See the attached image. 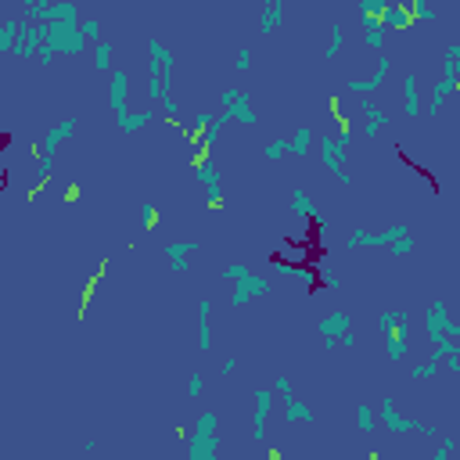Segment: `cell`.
Returning <instances> with one entry per match:
<instances>
[{
  "mask_svg": "<svg viewBox=\"0 0 460 460\" xmlns=\"http://www.w3.org/2000/svg\"><path fill=\"white\" fill-rule=\"evenodd\" d=\"M317 277H320V281H324L327 288H342V281H338V274H331V270H324V266L317 270Z\"/></svg>",
  "mask_w": 460,
  "mask_h": 460,
  "instance_id": "ee69618b",
  "label": "cell"
},
{
  "mask_svg": "<svg viewBox=\"0 0 460 460\" xmlns=\"http://www.w3.org/2000/svg\"><path fill=\"white\" fill-rule=\"evenodd\" d=\"M406 8H410V18H413V22H425V26L435 22V15H438L432 4H425V0H410Z\"/></svg>",
  "mask_w": 460,
  "mask_h": 460,
  "instance_id": "f546056e",
  "label": "cell"
},
{
  "mask_svg": "<svg viewBox=\"0 0 460 460\" xmlns=\"http://www.w3.org/2000/svg\"><path fill=\"white\" fill-rule=\"evenodd\" d=\"M79 29H83V36H87V40L101 44V22H97V18H83V22H79Z\"/></svg>",
  "mask_w": 460,
  "mask_h": 460,
  "instance_id": "f35d334b",
  "label": "cell"
},
{
  "mask_svg": "<svg viewBox=\"0 0 460 460\" xmlns=\"http://www.w3.org/2000/svg\"><path fill=\"white\" fill-rule=\"evenodd\" d=\"M148 58H158L162 65H170V69H173V51L165 47L158 36H151V40H148Z\"/></svg>",
  "mask_w": 460,
  "mask_h": 460,
  "instance_id": "1f68e13d",
  "label": "cell"
},
{
  "mask_svg": "<svg viewBox=\"0 0 460 460\" xmlns=\"http://www.w3.org/2000/svg\"><path fill=\"white\" fill-rule=\"evenodd\" d=\"M356 342H360V338H356V331H345L342 338H338V345H356Z\"/></svg>",
  "mask_w": 460,
  "mask_h": 460,
  "instance_id": "7dc6e473",
  "label": "cell"
},
{
  "mask_svg": "<svg viewBox=\"0 0 460 460\" xmlns=\"http://www.w3.org/2000/svg\"><path fill=\"white\" fill-rule=\"evenodd\" d=\"M345 331H352V317H349V313H342V309H334L331 317H324V320L317 324V334L324 338V349H334V345H338V338H342Z\"/></svg>",
  "mask_w": 460,
  "mask_h": 460,
  "instance_id": "30bf717a",
  "label": "cell"
},
{
  "mask_svg": "<svg viewBox=\"0 0 460 460\" xmlns=\"http://www.w3.org/2000/svg\"><path fill=\"white\" fill-rule=\"evenodd\" d=\"M403 234H410V227H406V223H395V227H388V230H378V234H367V230H352V234L345 238V248H349V252H352V248H392Z\"/></svg>",
  "mask_w": 460,
  "mask_h": 460,
  "instance_id": "3957f363",
  "label": "cell"
},
{
  "mask_svg": "<svg viewBox=\"0 0 460 460\" xmlns=\"http://www.w3.org/2000/svg\"><path fill=\"white\" fill-rule=\"evenodd\" d=\"M195 180L208 191V208H223V183H220V165L208 158V155H202V158H195Z\"/></svg>",
  "mask_w": 460,
  "mask_h": 460,
  "instance_id": "5b68a950",
  "label": "cell"
},
{
  "mask_svg": "<svg viewBox=\"0 0 460 460\" xmlns=\"http://www.w3.org/2000/svg\"><path fill=\"white\" fill-rule=\"evenodd\" d=\"M385 126H388V115L381 108H374L370 97H363V137L374 140V133H381Z\"/></svg>",
  "mask_w": 460,
  "mask_h": 460,
  "instance_id": "2e32d148",
  "label": "cell"
},
{
  "mask_svg": "<svg viewBox=\"0 0 460 460\" xmlns=\"http://www.w3.org/2000/svg\"><path fill=\"white\" fill-rule=\"evenodd\" d=\"M413 248H417V241H413V234H403L400 241H395L388 252L395 256V259H406V256H413Z\"/></svg>",
  "mask_w": 460,
  "mask_h": 460,
  "instance_id": "836d02e7",
  "label": "cell"
},
{
  "mask_svg": "<svg viewBox=\"0 0 460 460\" xmlns=\"http://www.w3.org/2000/svg\"><path fill=\"white\" fill-rule=\"evenodd\" d=\"M388 11V0H360V18H381Z\"/></svg>",
  "mask_w": 460,
  "mask_h": 460,
  "instance_id": "d6a6232c",
  "label": "cell"
},
{
  "mask_svg": "<svg viewBox=\"0 0 460 460\" xmlns=\"http://www.w3.org/2000/svg\"><path fill=\"white\" fill-rule=\"evenodd\" d=\"M406 349H410V320L395 331V334H388V338H385V356H388V363H400L406 356Z\"/></svg>",
  "mask_w": 460,
  "mask_h": 460,
  "instance_id": "9a60e30c",
  "label": "cell"
},
{
  "mask_svg": "<svg viewBox=\"0 0 460 460\" xmlns=\"http://www.w3.org/2000/svg\"><path fill=\"white\" fill-rule=\"evenodd\" d=\"M162 252H165V259L173 263V274H187V256L198 252V241H170Z\"/></svg>",
  "mask_w": 460,
  "mask_h": 460,
  "instance_id": "5bb4252c",
  "label": "cell"
},
{
  "mask_svg": "<svg viewBox=\"0 0 460 460\" xmlns=\"http://www.w3.org/2000/svg\"><path fill=\"white\" fill-rule=\"evenodd\" d=\"M195 428H205V432H220V413H213V410H205V413H198V421H195Z\"/></svg>",
  "mask_w": 460,
  "mask_h": 460,
  "instance_id": "74e56055",
  "label": "cell"
},
{
  "mask_svg": "<svg viewBox=\"0 0 460 460\" xmlns=\"http://www.w3.org/2000/svg\"><path fill=\"white\" fill-rule=\"evenodd\" d=\"M87 51V36H83L79 22H51L44 26V51H40V61L51 65L58 54H83Z\"/></svg>",
  "mask_w": 460,
  "mask_h": 460,
  "instance_id": "6da1fadb",
  "label": "cell"
},
{
  "mask_svg": "<svg viewBox=\"0 0 460 460\" xmlns=\"http://www.w3.org/2000/svg\"><path fill=\"white\" fill-rule=\"evenodd\" d=\"M162 115L173 122V119L180 115V101H176V97H165V101H162Z\"/></svg>",
  "mask_w": 460,
  "mask_h": 460,
  "instance_id": "b9f144b4",
  "label": "cell"
},
{
  "mask_svg": "<svg viewBox=\"0 0 460 460\" xmlns=\"http://www.w3.org/2000/svg\"><path fill=\"white\" fill-rule=\"evenodd\" d=\"M363 44L374 47V51L385 47V26H381V18H363Z\"/></svg>",
  "mask_w": 460,
  "mask_h": 460,
  "instance_id": "7402d4cb",
  "label": "cell"
},
{
  "mask_svg": "<svg viewBox=\"0 0 460 460\" xmlns=\"http://www.w3.org/2000/svg\"><path fill=\"white\" fill-rule=\"evenodd\" d=\"M198 317H202V338H198V345H202V352L205 349H213V302L208 299H202V309H198Z\"/></svg>",
  "mask_w": 460,
  "mask_h": 460,
  "instance_id": "d4e9b609",
  "label": "cell"
},
{
  "mask_svg": "<svg viewBox=\"0 0 460 460\" xmlns=\"http://www.w3.org/2000/svg\"><path fill=\"white\" fill-rule=\"evenodd\" d=\"M446 370H450V374H460V342H457V352L446 360Z\"/></svg>",
  "mask_w": 460,
  "mask_h": 460,
  "instance_id": "bcb514c9",
  "label": "cell"
},
{
  "mask_svg": "<svg viewBox=\"0 0 460 460\" xmlns=\"http://www.w3.org/2000/svg\"><path fill=\"white\" fill-rule=\"evenodd\" d=\"M291 213L295 216H306V220H313L317 227H327V216L317 208V202L309 198V191L306 187H291Z\"/></svg>",
  "mask_w": 460,
  "mask_h": 460,
  "instance_id": "4fadbf2b",
  "label": "cell"
},
{
  "mask_svg": "<svg viewBox=\"0 0 460 460\" xmlns=\"http://www.w3.org/2000/svg\"><path fill=\"white\" fill-rule=\"evenodd\" d=\"M158 220V205L155 202H144V227H151Z\"/></svg>",
  "mask_w": 460,
  "mask_h": 460,
  "instance_id": "f6af8a7d",
  "label": "cell"
},
{
  "mask_svg": "<svg viewBox=\"0 0 460 460\" xmlns=\"http://www.w3.org/2000/svg\"><path fill=\"white\" fill-rule=\"evenodd\" d=\"M284 15H288L284 0H270V4H263V11H259V33H274L284 22Z\"/></svg>",
  "mask_w": 460,
  "mask_h": 460,
  "instance_id": "e0dca14e",
  "label": "cell"
},
{
  "mask_svg": "<svg viewBox=\"0 0 460 460\" xmlns=\"http://www.w3.org/2000/svg\"><path fill=\"white\" fill-rule=\"evenodd\" d=\"M220 104H223V112L234 119V122H241V126H252L256 122V112H252V94H245V90H223L220 94Z\"/></svg>",
  "mask_w": 460,
  "mask_h": 460,
  "instance_id": "8992f818",
  "label": "cell"
},
{
  "mask_svg": "<svg viewBox=\"0 0 460 460\" xmlns=\"http://www.w3.org/2000/svg\"><path fill=\"white\" fill-rule=\"evenodd\" d=\"M342 47H345V29L334 22V26H331V36H327V47H324V58H338Z\"/></svg>",
  "mask_w": 460,
  "mask_h": 460,
  "instance_id": "83f0119b",
  "label": "cell"
},
{
  "mask_svg": "<svg viewBox=\"0 0 460 460\" xmlns=\"http://www.w3.org/2000/svg\"><path fill=\"white\" fill-rule=\"evenodd\" d=\"M406 320H410V317H406L403 309H385V313H381V320H378V327H381V334L388 338V334H395V331H400Z\"/></svg>",
  "mask_w": 460,
  "mask_h": 460,
  "instance_id": "4316f807",
  "label": "cell"
},
{
  "mask_svg": "<svg viewBox=\"0 0 460 460\" xmlns=\"http://www.w3.org/2000/svg\"><path fill=\"white\" fill-rule=\"evenodd\" d=\"M162 112H155V108H148V112H140V115H126V119H115V130L119 133H137V130H144L148 122H155Z\"/></svg>",
  "mask_w": 460,
  "mask_h": 460,
  "instance_id": "44dd1931",
  "label": "cell"
},
{
  "mask_svg": "<svg viewBox=\"0 0 460 460\" xmlns=\"http://www.w3.org/2000/svg\"><path fill=\"white\" fill-rule=\"evenodd\" d=\"M22 29H26V18H18V15L4 18V26H0V51H15Z\"/></svg>",
  "mask_w": 460,
  "mask_h": 460,
  "instance_id": "ac0fdd59",
  "label": "cell"
},
{
  "mask_svg": "<svg viewBox=\"0 0 460 460\" xmlns=\"http://www.w3.org/2000/svg\"><path fill=\"white\" fill-rule=\"evenodd\" d=\"M202 388H205L202 374H191V381H187V395H191V400H198V395H202Z\"/></svg>",
  "mask_w": 460,
  "mask_h": 460,
  "instance_id": "7bdbcfd3",
  "label": "cell"
},
{
  "mask_svg": "<svg viewBox=\"0 0 460 460\" xmlns=\"http://www.w3.org/2000/svg\"><path fill=\"white\" fill-rule=\"evenodd\" d=\"M76 126L79 122L69 115V119H61L58 126H51L47 130V137H44V144H40V158H54V151H58V144H65L72 133H76Z\"/></svg>",
  "mask_w": 460,
  "mask_h": 460,
  "instance_id": "7c38bea8",
  "label": "cell"
},
{
  "mask_svg": "<svg viewBox=\"0 0 460 460\" xmlns=\"http://www.w3.org/2000/svg\"><path fill=\"white\" fill-rule=\"evenodd\" d=\"M413 22V18H410V8L406 4H395V0H388V11L381 15V26L385 29H406Z\"/></svg>",
  "mask_w": 460,
  "mask_h": 460,
  "instance_id": "d6986e66",
  "label": "cell"
},
{
  "mask_svg": "<svg viewBox=\"0 0 460 460\" xmlns=\"http://www.w3.org/2000/svg\"><path fill=\"white\" fill-rule=\"evenodd\" d=\"M388 72H392V61H388V58H378V69H374V76H367V79H349L345 90H349V94H360V97H370V94L385 83Z\"/></svg>",
  "mask_w": 460,
  "mask_h": 460,
  "instance_id": "8fae6325",
  "label": "cell"
},
{
  "mask_svg": "<svg viewBox=\"0 0 460 460\" xmlns=\"http://www.w3.org/2000/svg\"><path fill=\"white\" fill-rule=\"evenodd\" d=\"M270 388H274L284 403H291V400H295V395H291V381L284 378V374H277V378H274V385H270Z\"/></svg>",
  "mask_w": 460,
  "mask_h": 460,
  "instance_id": "ab89813d",
  "label": "cell"
},
{
  "mask_svg": "<svg viewBox=\"0 0 460 460\" xmlns=\"http://www.w3.org/2000/svg\"><path fill=\"white\" fill-rule=\"evenodd\" d=\"M288 148H291V140H288V137H277V140H270L266 148H263V162H281V158L288 155Z\"/></svg>",
  "mask_w": 460,
  "mask_h": 460,
  "instance_id": "f1b7e54d",
  "label": "cell"
},
{
  "mask_svg": "<svg viewBox=\"0 0 460 460\" xmlns=\"http://www.w3.org/2000/svg\"><path fill=\"white\" fill-rule=\"evenodd\" d=\"M356 425H360V432H374V410H370V403L356 406Z\"/></svg>",
  "mask_w": 460,
  "mask_h": 460,
  "instance_id": "e575fe53",
  "label": "cell"
},
{
  "mask_svg": "<svg viewBox=\"0 0 460 460\" xmlns=\"http://www.w3.org/2000/svg\"><path fill=\"white\" fill-rule=\"evenodd\" d=\"M234 370H238V360L227 356V360H223V374H234Z\"/></svg>",
  "mask_w": 460,
  "mask_h": 460,
  "instance_id": "c3c4849f",
  "label": "cell"
},
{
  "mask_svg": "<svg viewBox=\"0 0 460 460\" xmlns=\"http://www.w3.org/2000/svg\"><path fill=\"white\" fill-rule=\"evenodd\" d=\"M403 112L406 115H421V94H417V76H403Z\"/></svg>",
  "mask_w": 460,
  "mask_h": 460,
  "instance_id": "ffe728a7",
  "label": "cell"
},
{
  "mask_svg": "<svg viewBox=\"0 0 460 460\" xmlns=\"http://www.w3.org/2000/svg\"><path fill=\"white\" fill-rule=\"evenodd\" d=\"M381 421L388 425V432H400V435H403V432H421V435H428V438L438 435V428L417 421V417H403L400 410H395V400H392V395H385V400H381Z\"/></svg>",
  "mask_w": 460,
  "mask_h": 460,
  "instance_id": "277c9868",
  "label": "cell"
},
{
  "mask_svg": "<svg viewBox=\"0 0 460 460\" xmlns=\"http://www.w3.org/2000/svg\"><path fill=\"white\" fill-rule=\"evenodd\" d=\"M453 450H457V438H453V435L438 438V450L432 453V460H450V457H453Z\"/></svg>",
  "mask_w": 460,
  "mask_h": 460,
  "instance_id": "d590c367",
  "label": "cell"
},
{
  "mask_svg": "<svg viewBox=\"0 0 460 460\" xmlns=\"http://www.w3.org/2000/svg\"><path fill=\"white\" fill-rule=\"evenodd\" d=\"M284 417H288V425H313L317 421V413H313L306 403H295V400L284 403Z\"/></svg>",
  "mask_w": 460,
  "mask_h": 460,
  "instance_id": "cb8c5ba5",
  "label": "cell"
},
{
  "mask_svg": "<svg viewBox=\"0 0 460 460\" xmlns=\"http://www.w3.org/2000/svg\"><path fill=\"white\" fill-rule=\"evenodd\" d=\"M274 388L270 385H263V388H256V413H252V443H266V417H270V410H274Z\"/></svg>",
  "mask_w": 460,
  "mask_h": 460,
  "instance_id": "9c48e42d",
  "label": "cell"
},
{
  "mask_svg": "<svg viewBox=\"0 0 460 460\" xmlns=\"http://www.w3.org/2000/svg\"><path fill=\"white\" fill-rule=\"evenodd\" d=\"M248 69H252V47H241L234 58V72H248Z\"/></svg>",
  "mask_w": 460,
  "mask_h": 460,
  "instance_id": "60d3db41",
  "label": "cell"
},
{
  "mask_svg": "<svg viewBox=\"0 0 460 460\" xmlns=\"http://www.w3.org/2000/svg\"><path fill=\"white\" fill-rule=\"evenodd\" d=\"M126 94H130V72L115 69V72H112V79H108V104H112L115 119L133 115V112H130V104H126Z\"/></svg>",
  "mask_w": 460,
  "mask_h": 460,
  "instance_id": "ba28073f",
  "label": "cell"
},
{
  "mask_svg": "<svg viewBox=\"0 0 460 460\" xmlns=\"http://www.w3.org/2000/svg\"><path fill=\"white\" fill-rule=\"evenodd\" d=\"M248 274H252V270H248L245 263H230V266H223V281H241V277H248Z\"/></svg>",
  "mask_w": 460,
  "mask_h": 460,
  "instance_id": "8d00e7d4",
  "label": "cell"
},
{
  "mask_svg": "<svg viewBox=\"0 0 460 460\" xmlns=\"http://www.w3.org/2000/svg\"><path fill=\"white\" fill-rule=\"evenodd\" d=\"M263 295H270V281L259 277V274H248V277H241L234 284V291H230V306L241 309L248 299H263Z\"/></svg>",
  "mask_w": 460,
  "mask_h": 460,
  "instance_id": "52a82bcc",
  "label": "cell"
},
{
  "mask_svg": "<svg viewBox=\"0 0 460 460\" xmlns=\"http://www.w3.org/2000/svg\"><path fill=\"white\" fill-rule=\"evenodd\" d=\"M438 363H443V356H432V360H425V363H413V367H410V378H413V381L432 378V374H438Z\"/></svg>",
  "mask_w": 460,
  "mask_h": 460,
  "instance_id": "4dcf8cb0",
  "label": "cell"
},
{
  "mask_svg": "<svg viewBox=\"0 0 460 460\" xmlns=\"http://www.w3.org/2000/svg\"><path fill=\"white\" fill-rule=\"evenodd\" d=\"M313 130L309 126H299L295 133H291V148H288V155H295V158H302V155H309V148H313Z\"/></svg>",
  "mask_w": 460,
  "mask_h": 460,
  "instance_id": "603a6c76",
  "label": "cell"
},
{
  "mask_svg": "<svg viewBox=\"0 0 460 460\" xmlns=\"http://www.w3.org/2000/svg\"><path fill=\"white\" fill-rule=\"evenodd\" d=\"M112 54H115L112 40H101V44H94V69L97 72H112Z\"/></svg>",
  "mask_w": 460,
  "mask_h": 460,
  "instance_id": "484cf974",
  "label": "cell"
},
{
  "mask_svg": "<svg viewBox=\"0 0 460 460\" xmlns=\"http://www.w3.org/2000/svg\"><path fill=\"white\" fill-rule=\"evenodd\" d=\"M317 148H320V162L327 165V173H331L334 180H338V183H345V187H349V183H352V176L345 173V148H349V130H345V133H324Z\"/></svg>",
  "mask_w": 460,
  "mask_h": 460,
  "instance_id": "7a4b0ae2",
  "label": "cell"
}]
</instances>
